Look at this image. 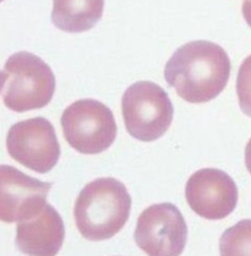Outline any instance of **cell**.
<instances>
[{"label": "cell", "mask_w": 251, "mask_h": 256, "mask_svg": "<svg viewBox=\"0 0 251 256\" xmlns=\"http://www.w3.org/2000/svg\"><path fill=\"white\" fill-rule=\"evenodd\" d=\"M230 61L220 46L194 40L178 48L168 60L164 77L176 94L190 103L208 102L226 88Z\"/></svg>", "instance_id": "6da1fadb"}, {"label": "cell", "mask_w": 251, "mask_h": 256, "mask_svg": "<svg viewBox=\"0 0 251 256\" xmlns=\"http://www.w3.org/2000/svg\"><path fill=\"white\" fill-rule=\"evenodd\" d=\"M132 198L125 184L114 178L88 182L76 200L74 216L80 234L92 242L113 238L128 220Z\"/></svg>", "instance_id": "7a4b0ae2"}, {"label": "cell", "mask_w": 251, "mask_h": 256, "mask_svg": "<svg viewBox=\"0 0 251 256\" xmlns=\"http://www.w3.org/2000/svg\"><path fill=\"white\" fill-rule=\"evenodd\" d=\"M56 88L50 67L28 52L11 55L2 70L1 96L12 111L40 109L50 102Z\"/></svg>", "instance_id": "3957f363"}, {"label": "cell", "mask_w": 251, "mask_h": 256, "mask_svg": "<svg viewBox=\"0 0 251 256\" xmlns=\"http://www.w3.org/2000/svg\"><path fill=\"white\" fill-rule=\"evenodd\" d=\"M122 113L128 132L134 138L148 142L160 138L170 128L174 107L160 86L140 80L124 92Z\"/></svg>", "instance_id": "277c9868"}, {"label": "cell", "mask_w": 251, "mask_h": 256, "mask_svg": "<svg viewBox=\"0 0 251 256\" xmlns=\"http://www.w3.org/2000/svg\"><path fill=\"white\" fill-rule=\"evenodd\" d=\"M67 142L82 154H98L115 142L117 125L113 112L96 100H80L68 106L61 116Z\"/></svg>", "instance_id": "5b68a950"}, {"label": "cell", "mask_w": 251, "mask_h": 256, "mask_svg": "<svg viewBox=\"0 0 251 256\" xmlns=\"http://www.w3.org/2000/svg\"><path fill=\"white\" fill-rule=\"evenodd\" d=\"M186 238L188 226L176 205L168 202L151 205L138 219L134 240L148 256H180Z\"/></svg>", "instance_id": "8992f818"}, {"label": "cell", "mask_w": 251, "mask_h": 256, "mask_svg": "<svg viewBox=\"0 0 251 256\" xmlns=\"http://www.w3.org/2000/svg\"><path fill=\"white\" fill-rule=\"evenodd\" d=\"M6 146L14 160L40 174L52 170L61 154L54 127L44 117L14 124L8 132Z\"/></svg>", "instance_id": "52a82bcc"}, {"label": "cell", "mask_w": 251, "mask_h": 256, "mask_svg": "<svg viewBox=\"0 0 251 256\" xmlns=\"http://www.w3.org/2000/svg\"><path fill=\"white\" fill-rule=\"evenodd\" d=\"M186 198L190 207L202 218L221 220L234 210L238 192L234 180L226 172L204 168L188 180Z\"/></svg>", "instance_id": "ba28073f"}, {"label": "cell", "mask_w": 251, "mask_h": 256, "mask_svg": "<svg viewBox=\"0 0 251 256\" xmlns=\"http://www.w3.org/2000/svg\"><path fill=\"white\" fill-rule=\"evenodd\" d=\"M0 219L14 223L28 220L46 204L52 182L32 178L10 165H2Z\"/></svg>", "instance_id": "9c48e42d"}, {"label": "cell", "mask_w": 251, "mask_h": 256, "mask_svg": "<svg viewBox=\"0 0 251 256\" xmlns=\"http://www.w3.org/2000/svg\"><path fill=\"white\" fill-rule=\"evenodd\" d=\"M65 238L64 222L58 211L46 204L36 216L19 222L16 244L28 256L57 254Z\"/></svg>", "instance_id": "30bf717a"}, {"label": "cell", "mask_w": 251, "mask_h": 256, "mask_svg": "<svg viewBox=\"0 0 251 256\" xmlns=\"http://www.w3.org/2000/svg\"><path fill=\"white\" fill-rule=\"evenodd\" d=\"M104 0H53V25L67 32L90 30L100 20Z\"/></svg>", "instance_id": "8fae6325"}, {"label": "cell", "mask_w": 251, "mask_h": 256, "mask_svg": "<svg viewBox=\"0 0 251 256\" xmlns=\"http://www.w3.org/2000/svg\"><path fill=\"white\" fill-rule=\"evenodd\" d=\"M222 256H251V219L226 229L220 238Z\"/></svg>", "instance_id": "7c38bea8"}, {"label": "cell", "mask_w": 251, "mask_h": 256, "mask_svg": "<svg viewBox=\"0 0 251 256\" xmlns=\"http://www.w3.org/2000/svg\"><path fill=\"white\" fill-rule=\"evenodd\" d=\"M236 92L242 112L251 117V55L242 64L236 78Z\"/></svg>", "instance_id": "4fadbf2b"}, {"label": "cell", "mask_w": 251, "mask_h": 256, "mask_svg": "<svg viewBox=\"0 0 251 256\" xmlns=\"http://www.w3.org/2000/svg\"><path fill=\"white\" fill-rule=\"evenodd\" d=\"M242 15L251 28V0H244L242 4Z\"/></svg>", "instance_id": "5bb4252c"}, {"label": "cell", "mask_w": 251, "mask_h": 256, "mask_svg": "<svg viewBox=\"0 0 251 256\" xmlns=\"http://www.w3.org/2000/svg\"><path fill=\"white\" fill-rule=\"evenodd\" d=\"M246 165L251 174V138L246 148Z\"/></svg>", "instance_id": "9a60e30c"}]
</instances>
